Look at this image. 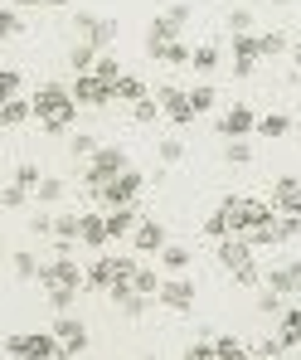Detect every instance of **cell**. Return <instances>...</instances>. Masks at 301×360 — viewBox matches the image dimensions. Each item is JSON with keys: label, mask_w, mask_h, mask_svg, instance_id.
<instances>
[{"label": "cell", "mask_w": 301, "mask_h": 360, "mask_svg": "<svg viewBox=\"0 0 301 360\" xmlns=\"http://www.w3.org/2000/svg\"><path fill=\"white\" fill-rule=\"evenodd\" d=\"M229 49H234V59H262L257 54V34H234Z\"/></svg>", "instance_id": "e575fe53"}, {"label": "cell", "mask_w": 301, "mask_h": 360, "mask_svg": "<svg viewBox=\"0 0 301 360\" xmlns=\"http://www.w3.org/2000/svg\"><path fill=\"white\" fill-rule=\"evenodd\" d=\"M248 161H253L248 141H243V136H234V141H229V166H248Z\"/></svg>", "instance_id": "bcb514c9"}, {"label": "cell", "mask_w": 301, "mask_h": 360, "mask_svg": "<svg viewBox=\"0 0 301 360\" xmlns=\"http://www.w3.org/2000/svg\"><path fill=\"white\" fill-rule=\"evenodd\" d=\"M20 360H73V351L54 331H34V336H25V356Z\"/></svg>", "instance_id": "9c48e42d"}, {"label": "cell", "mask_w": 301, "mask_h": 360, "mask_svg": "<svg viewBox=\"0 0 301 360\" xmlns=\"http://www.w3.org/2000/svg\"><path fill=\"white\" fill-rule=\"evenodd\" d=\"M214 103H219V93H214L209 83H194V88H189V108H194V117H199V112H209Z\"/></svg>", "instance_id": "f546056e"}, {"label": "cell", "mask_w": 301, "mask_h": 360, "mask_svg": "<svg viewBox=\"0 0 301 360\" xmlns=\"http://www.w3.org/2000/svg\"><path fill=\"white\" fill-rule=\"evenodd\" d=\"M63 190H68V185H63L59 176H44V180H39V190H34V200H39V205H59Z\"/></svg>", "instance_id": "1f68e13d"}, {"label": "cell", "mask_w": 301, "mask_h": 360, "mask_svg": "<svg viewBox=\"0 0 301 360\" xmlns=\"http://www.w3.org/2000/svg\"><path fill=\"white\" fill-rule=\"evenodd\" d=\"M126 171V151L121 146H98V156L88 161V171H83V185H88V195H98L107 180H117Z\"/></svg>", "instance_id": "277c9868"}, {"label": "cell", "mask_w": 301, "mask_h": 360, "mask_svg": "<svg viewBox=\"0 0 301 360\" xmlns=\"http://www.w3.org/2000/svg\"><path fill=\"white\" fill-rule=\"evenodd\" d=\"M272 5H292V0H272Z\"/></svg>", "instance_id": "91938a15"}, {"label": "cell", "mask_w": 301, "mask_h": 360, "mask_svg": "<svg viewBox=\"0 0 301 360\" xmlns=\"http://www.w3.org/2000/svg\"><path fill=\"white\" fill-rule=\"evenodd\" d=\"M68 63H73V73H93V68H98V49H93L88 39H78V44L68 49Z\"/></svg>", "instance_id": "603a6c76"}, {"label": "cell", "mask_w": 301, "mask_h": 360, "mask_svg": "<svg viewBox=\"0 0 301 360\" xmlns=\"http://www.w3.org/2000/svg\"><path fill=\"white\" fill-rule=\"evenodd\" d=\"M166 224H161V219H141V224H136V234H131V248H136V253H161V248H166Z\"/></svg>", "instance_id": "9a60e30c"}, {"label": "cell", "mask_w": 301, "mask_h": 360, "mask_svg": "<svg viewBox=\"0 0 301 360\" xmlns=\"http://www.w3.org/2000/svg\"><path fill=\"white\" fill-rule=\"evenodd\" d=\"M39 166H34V161H25V166H15V185H25V190H39Z\"/></svg>", "instance_id": "8d00e7d4"}, {"label": "cell", "mask_w": 301, "mask_h": 360, "mask_svg": "<svg viewBox=\"0 0 301 360\" xmlns=\"http://www.w3.org/2000/svg\"><path fill=\"white\" fill-rule=\"evenodd\" d=\"M107 210H83V243L88 248H107Z\"/></svg>", "instance_id": "ac0fdd59"}, {"label": "cell", "mask_w": 301, "mask_h": 360, "mask_svg": "<svg viewBox=\"0 0 301 360\" xmlns=\"http://www.w3.org/2000/svg\"><path fill=\"white\" fill-rule=\"evenodd\" d=\"M49 331L59 336V341H63V346H68V351H73V356H78V351H88V326H83L78 316H68V311H59Z\"/></svg>", "instance_id": "7c38bea8"}, {"label": "cell", "mask_w": 301, "mask_h": 360, "mask_svg": "<svg viewBox=\"0 0 301 360\" xmlns=\"http://www.w3.org/2000/svg\"><path fill=\"white\" fill-rule=\"evenodd\" d=\"M73 34H83V39H88L98 54H102V49L117 39V20H107V15H93V10H78V15H73Z\"/></svg>", "instance_id": "8992f818"}, {"label": "cell", "mask_w": 301, "mask_h": 360, "mask_svg": "<svg viewBox=\"0 0 301 360\" xmlns=\"http://www.w3.org/2000/svg\"><path fill=\"white\" fill-rule=\"evenodd\" d=\"M277 351H287V346H282V341H277V336H267V341H262V346H257V356H262V360H272V356H277Z\"/></svg>", "instance_id": "db71d44e"}, {"label": "cell", "mask_w": 301, "mask_h": 360, "mask_svg": "<svg viewBox=\"0 0 301 360\" xmlns=\"http://www.w3.org/2000/svg\"><path fill=\"white\" fill-rule=\"evenodd\" d=\"M161 263H166V273H185V268H189V248L166 243V248H161Z\"/></svg>", "instance_id": "4316f807"}, {"label": "cell", "mask_w": 301, "mask_h": 360, "mask_svg": "<svg viewBox=\"0 0 301 360\" xmlns=\"http://www.w3.org/2000/svg\"><path fill=\"white\" fill-rule=\"evenodd\" d=\"M253 68H257V59H234V78H253Z\"/></svg>", "instance_id": "11a10c76"}, {"label": "cell", "mask_w": 301, "mask_h": 360, "mask_svg": "<svg viewBox=\"0 0 301 360\" xmlns=\"http://www.w3.org/2000/svg\"><path fill=\"white\" fill-rule=\"evenodd\" d=\"M257 311H267V316H282V311H287V307H282V292L262 288V297H257Z\"/></svg>", "instance_id": "60d3db41"}, {"label": "cell", "mask_w": 301, "mask_h": 360, "mask_svg": "<svg viewBox=\"0 0 301 360\" xmlns=\"http://www.w3.org/2000/svg\"><path fill=\"white\" fill-rule=\"evenodd\" d=\"M257 54H262V59H277V54H287V34H282V30H267V34H257Z\"/></svg>", "instance_id": "484cf974"}, {"label": "cell", "mask_w": 301, "mask_h": 360, "mask_svg": "<svg viewBox=\"0 0 301 360\" xmlns=\"http://www.w3.org/2000/svg\"><path fill=\"white\" fill-rule=\"evenodd\" d=\"M277 341L292 351V346H301V307H287L282 311V326H277Z\"/></svg>", "instance_id": "ffe728a7"}, {"label": "cell", "mask_w": 301, "mask_h": 360, "mask_svg": "<svg viewBox=\"0 0 301 360\" xmlns=\"http://www.w3.org/2000/svg\"><path fill=\"white\" fill-rule=\"evenodd\" d=\"M297 136H301V117H297Z\"/></svg>", "instance_id": "94428289"}, {"label": "cell", "mask_w": 301, "mask_h": 360, "mask_svg": "<svg viewBox=\"0 0 301 360\" xmlns=\"http://www.w3.org/2000/svg\"><path fill=\"white\" fill-rule=\"evenodd\" d=\"M20 88H25V73H20V68H5V73H0V93H5V98H20Z\"/></svg>", "instance_id": "74e56055"}, {"label": "cell", "mask_w": 301, "mask_h": 360, "mask_svg": "<svg viewBox=\"0 0 301 360\" xmlns=\"http://www.w3.org/2000/svg\"><path fill=\"white\" fill-rule=\"evenodd\" d=\"M248 131H257V112H253V108H243V103H234V108L219 117V136H229V141H234V136H248Z\"/></svg>", "instance_id": "5bb4252c"}, {"label": "cell", "mask_w": 301, "mask_h": 360, "mask_svg": "<svg viewBox=\"0 0 301 360\" xmlns=\"http://www.w3.org/2000/svg\"><path fill=\"white\" fill-rule=\"evenodd\" d=\"M5 351H10L15 360L25 356V331H15V336H5Z\"/></svg>", "instance_id": "f5cc1de1"}, {"label": "cell", "mask_w": 301, "mask_h": 360, "mask_svg": "<svg viewBox=\"0 0 301 360\" xmlns=\"http://www.w3.org/2000/svg\"><path fill=\"white\" fill-rule=\"evenodd\" d=\"M214 351H219V360H248V346H243L239 336H219Z\"/></svg>", "instance_id": "836d02e7"}, {"label": "cell", "mask_w": 301, "mask_h": 360, "mask_svg": "<svg viewBox=\"0 0 301 360\" xmlns=\"http://www.w3.org/2000/svg\"><path fill=\"white\" fill-rule=\"evenodd\" d=\"M189 59H194V49H189L185 39H175V44L166 49V63H175V68H185V63H189Z\"/></svg>", "instance_id": "f6af8a7d"}, {"label": "cell", "mask_w": 301, "mask_h": 360, "mask_svg": "<svg viewBox=\"0 0 301 360\" xmlns=\"http://www.w3.org/2000/svg\"><path fill=\"white\" fill-rule=\"evenodd\" d=\"M156 98H161V108H166V122H175V127H189V122H194V108H189V93H185V88H161Z\"/></svg>", "instance_id": "4fadbf2b"}, {"label": "cell", "mask_w": 301, "mask_h": 360, "mask_svg": "<svg viewBox=\"0 0 301 360\" xmlns=\"http://www.w3.org/2000/svg\"><path fill=\"white\" fill-rule=\"evenodd\" d=\"M185 161V146L170 136V141H161V166H180Z\"/></svg>", "instance_id": "ee69618b"}, {"label": "cell", "mask_w": 301, "mask_h": 360, "mask_svg": "<svg viewBox=\"0 0 301 360\" xmlns=\"http://www.w3.org/2000/svg\"><path fill=\"white\" fill-rule=\"evenodd\" d=\"M175 39H180V25H170L166 15H156V20L146 25V54H151V59L166 63V49H170Z\"/></svg>", "instance_id": "8fae6325"}, {"label": "cell", "mask_w": 301, "mask_h": 360, "mask_svg": "<svg viewBox=\"0 0 301 360\" xmlns=\"http://www.w3.org/2000/svg\"><path fill=\"white\" fill-rule=\"evenodd\" d=\"M131 278H136V263H131V258H107V253H102V258L88 268V288H93V292H107L112 283H131Z\"/></svg>", "instance_id": "5b68a950"}, {"label": "cell", "mask_w": 301, "mask_h": 360, "mask_svg": "<svg viewBox=\"0 0 301 360\" xmlns=\"http://www.w3.org/2000/svg\"><path fill=\"white\" fill-rule=\"evenodd\" d=\"M29 234H54V219H49V214H34V219H29Z\"/></svg>", "instance_id": "816d5d0a"}, {"label": "cell", "mask_w": 301, "mask_h": 360, "mask_svg": "<svg viewBox=\"0 0 301 360\" xmlns=\"http://www.w3.org/2000/svg\"><path fill=\"white\" fill-rule=\"evenodd\" d=\"M272 205H277V214H301V180L282 176L272 185Z\"/></svg>", "instance_id": "e0dca14e"}, {"label": "cell", "mask_w": 301, "mask_h": 360, "mask_svg": "<svg viewBox=\"0 0 301 360\" xmlns=\"http://www.w3.org/2000/svg\"><path fill=\"white\" fill-rule=\"evenodd\" d=\"M44 292H49V307H54V311H68L73 297H78V288H44Z\"/></svg>", "instance_id": "ab89813d"}, {"label": "cell", "mask_w": 301, "mask_h": 360, "mask_svg": "<svg viewBox=\"0 0 301 360\" xmlns=\"http://www.w3.org/2000/svg\"><path fill=\"white\" fill-rule=\"evenodd\" d=\"M25 205H29V190L10 180V185H5V210H25Z\"/></svg>", "instance_id": "b9f144b4"}, {"label": "cell", "mask_w": 301, "mask_h": 360, "mask_svg": "<svg viewBox=\"0 0 301 360\" xmlns=\"http://www.w3.org/2000/svg\"><path fill=\"white\" fill-rule=\"evenodd\" d=\"M219 263L234 273V283H239V288H257V283H262V268L253 263V243L243 239V234L219 239Z\"/></svg>", "instance_id": "7a4b0ae2"}, {"label": "cell", "mask_w": 301, "mask_h": 360, "mask_svg": "<svg viewBox=\"0 0 301 360\" xmlns=\"http://www.w3.org/2000/svg\"><path fill=\"white\" fill-rule=\"evenodd\" d=\"M146 307H151V297H141V292H131V297L121 302V311H126V316H146Z\"/></svg>", "instance_id": "f907efd6"}, {"label": "cell", "mask_w": 301, "mask_h": 360, "mask_svg": "<svg viewBox=\"0 0 301 360\" xmlns=\"http://www.w3.org/2000/svg\"><path fill=\"white\" fill-rule=\"evenodd\" d=\"M189 15H194V10H189V0H175V5H170V10H166V20H170V25H189Z\"/></svg>", "instance_id": "c3c4849f"}, {"label": "cell", "mask_w": 301, "mask_h": 360, "mask_svg": "<svg viewBox=\"0 0 301 360\" xmlns=\"http://www.w3.org/2000/svg\"><path fill=\"white\" fill-rule=\"evenodd\" d=\"M292 59H297V68H301V44H292Z\"/></svg>", "instance_id": "680465c9"}, {"label": "cell", "mask_w": 301, "mask_h": 360, "mask_svg": "<svg viewBox=\"0 0 301 360\" xmlns=\"http://www.w3.org/2000/svg\"><path fill=\"white\" fill-rule=\"evenodd\" d=\"M141 190H146V176L126 166V171H121L117 180H107L93 200H98V210H121V205H136V195H141Z\"/></svg>", "instance_id": "3957f363"}, {"label": "cell", "mask_w": 301, "mask_h": 360, "mask_svg": "<svg viewBox=\"0 0 301 360\" xmlns=\"http://www.w3.org/2000/svg\"><path fill=\"white\" fill-rule=\"evenodd\" d=\"M189 68H194V73H214V68H219V44H199L194 59H189Z\"/></svg>", "instance_id": "83f0119b"}, {"label": "cell", "mask_w": 301, "mask_h": 360, "mask_svg": "<svg viewBox=\"0 0 301 360\" xmlns=\"http://www.w3.org/2000/svg\"><path fill=\"white\" fill-rule=\"evenodd\" d=\"M39 5H49V10H63V5H68V0H39Z\"/></svg>", "instance_id": "9f6ffc18"}, {"label": "cell", "mask_w": 301, "mask_h": 360, "mask_svg": "<svg viewBox=\"0 0 301 360\" xmlns=\"http://www.w3.org/2000/svg\"><path fill=\"white\" fill-rule=\"evenodd\" d=\"M185 360H219V351H214V341H194L185 351Z\"/></svg>", "instance_id": "681fc988"}, {"label": "cell", "mask_w": 301, "mask_h": 360, "mask_svg": "<svg viewBox=\"0 0 301 360\" xmlns=\"http://www.w3.org/2000/svg\"><path fill=\"white\" fill-rule=\"evenodd\" d=\"M93 73H98V78H107V83H117V78H121V63L112 59V54H98V68H93Z\"/></svg>", "instance_id": "7bdbcfd3"}, {"label": "cell", "mask_w": 301, "mask_h": 360, "mask_svg": "<svg viewBox=\"0 0 301 360\" xmlns=\"http://www.w3.org/2000/svg\"><path fill=\"white\" fill-rule=\"evenodd\" d=\"M136 224H141V214H136L131 205L107 210V234H112V239H131V234H136Z\"/></svg>", "instance_id": "d6986e66"}, {"label": "cell", "mask_w": 301, "mask_h": 360, "mask_svg": "<svg viewBox=\"0 0 301 360\" xmlns=\"http://www.w3.org/2000/svg\"><path fill=\"white\" fill-rule=\"evenodd\" d=\"M267 288L282 292V297H297V292H301V258L282 263V268H272V273H267Z\"/></svg>", "instance_id": "2e32d148"}, {"label": "cell", "mask_w": 301, "mask_h": 360, "mask_svg": "<svg viewBox=\"0 0 301 360\" xmlns=\"http://www.w3.org/2000/svg\"><path fill=\"white\" fill-rule=\"evenodd\" d=\"M156 302H161L166 311H180V316H185V311L194 307V283L175 273V278H166V283H161V292H156Z\"/></svg>", "instance_id": "30bf717a"}, {"label": "cell", "mask_w": 301, "mask_h": 360, "mask_svg": "<svg viewBox=\"0 0 301 360\" xmlns=\"http://www.w3.org/2000/svg\"><path fill=\"white\" fill-rule=\"evenodd\" d=\"M292 127H297L292 117H282V112H267V117H257V136H267V141H282Z\"/></svg>", "instance_id": "7402d4cb"}, {"label": "cell", "mask_w": 301, "mask_h": 360, "mask_svg": "<svg viewBox=\"0 0 301 360\" xmlns=\"http://www.w3.org/2000/svg\"><path fill=\"white\" fill-rule=\"evenodd\" d=\"M29 103H34V117H39V127H44L49 136H63V131L73 127V112H78L73 88H63V83H44Z\"/></svg>", "instance_id": "6da1fadb"}, {"label": "cell", "mask_w": 301, "mask_h": 360, "mask_svg": "<svg viewBox=\"0 0 301 360\" xmlns=\"http://www.w3.org/2000/svg\"><path fill=\"white\" fill-rule=\"evenodd\" d=\"M73 98H78V108H107L117 98V83H107L98 73H78L73 78Z\"/></svg>", "instance_id": "52a82bcc"}, {"label": "cell", "mask_w": 301, "mask_h": 360, "mask_svg": "<svg viewBox=\"0 0 301 360\" xmlns=\"http://www.w3.org/2000/svg\"><path fill=\"white\" fill-rule=\"evenodd\" d=\"M39 288H88V273H83L73 258H54V263L39 273Z\"/></svg>", "instance_id": "ba28073f"}, {"label": "cell", "mask_w": 301, "mask_h": 360, "mask_svg": "<svg viewBox=\"0 0 301 360\" xmlns=\"http://www.w3.org/2000/svg\"><path fill=\"white\" fill-rule=\"evenodd\" d=\"M229 34H253V10H229Z\"/></svg>", "instance_id": "d590c367"}, {"label": "cell", "mask_w": 301, "mask_h": 360, "mask_svg": "<svg viewBox=\"0 0 301 360\" xmlns=\"http://www.w3.org/2000/svg\"><path fill=\"white\" fill-rule=\"evenodd\" d=\"M204 234H209V239L219 243V239H229V234H234V229H229V219H224V214H219V210H214V214H209V219H204Z\"/></svg>", "instance_id": "f35d334b"}, {"label": "cell", "mask_w": 301, "mask_h": 360, "mask_svg": "<svg viewBox=\"0 0 301 360\" xmlns=\"http://www.w3.org/2000/svg\"><path fill=\"white\" fill-rule=\"evenodd\" d=\"M29 117H34V103H25V98H5V108H0V122H5V127H25Z\"/></svg>", "instance_id": "44dd1931"}, {"label": "cell", "mask_w": 301, "mask_h": 360, "mask_svg": "<svg viewBox=\"0 0 301 360\" xmlns=\"http://www.w3.org/2000/svg\"><path fill=\"white\" fill-rule=\"evenodd\" d=\"M68 151H73V156H98V141H93L88 131H78V136L68 141Z\"/></svg>", "instance_id": "7dc6e473"}, {"label": "cell", "mask_w": 301, "mask_h": 360, "mask_svg": "<svg viewBox=\"0 0 301 360\" xmlns=\"http://www.w3.org/2000/svg\"><path fill=\"white\" fill-rule=\"evenodd\" d=\"M10 263H15V278H25V283H29V278H39V273H44V268H39V263H34V253H29V248H20V253H15V258H10Z\"/></svg>", "instance_id": "d6a6232c"}, {"label": "cell", "mask_w": 301, "mask_h": 360, "mask_svg": "<svg viewBox=\"0 0 301 360\" xmlns=\"http://www.w3.org/2000/svg\"><path fill=\"white\" fill-rule=\"evenodd\" d=\"M161 283H166V278H161V273H151V268H136V278H131V288H136L141 297H156V292H161Z\"/></svg>", "instance_id": "4dcf8cb0"}, {"label": "cell", "mask_w": 301, "mask_h": 360, "mask_svg": "<svg viewBox=\"0 0 301 360\" xmlns=\"http://www.w3.org/2000/svg\"><path fill=\"white\" fill-rule=\"evenodd\" d=\"M10 5H20V10H29V5H39V0H10Z\"/></svg>", "instance_id": "6f0895ef"}, {"label": "cell", "mask_w": 301, "mask_h": 360, "mask_svg": "<svg viewBox=\"0 0 301 360\" xmlns=\"http://www.w3.org/2000/svg\"><path fill=\"white\" fill-rule=\"evenodd\" d=\"M117 98H121V103H141V98H151V93H146V78L121 73V78H117Z\"/></svg>", "instance_id": "cb8c5ba5"}, {"label": "cell", "mask_w": 301, "mask_h": 360, "mask_svg": "<svg viewBox=\"0 0 301 360\" xmlns=\"http://www.w3.org/2000/svg\"><path fill=\"white\" fill-rule=\"evenodd\" d=\"M257 360H262V356H257Z\"/></svg>", "instance_id": "6125c7cd"}, {"label": "cell", "mask_w": 301, "mask_h": 360, "mask_svg": "<svg viewBox=\"0 0 301 360\" xmlns=\"http://www.w3.org/2000/svg\"><path fill=\"white\" fill-rule=\"evenodd\" d=\"M156 117H166V108H161V98H141V103H131V122H141V127H151Z\"/></svg>", "instance_id": "d4e9b609"}, {"label": "cell", "mask_w": 301, "mask_h": 360, "mask_svg": "<svg viewBox=\"0 0 301 360\" xmlns=\"http://www.w3.org/2000/svg\"><path fill=\"white\" fill-rule=\"evenodd\" d=\"M0 34H10V39L25 34V15H20V5H5V10H0Z\"/></svg>", "instance_id": "f1b7e54d"}]
</instances>
